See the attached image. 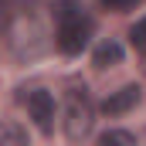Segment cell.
Here are the masks:
<instances>
[{"mask_svg":"<svg viewBox=\"0 0 146 146\" xmlns=\"http://www.w3.org/2000/svg\"><path fill=\"white\" fill-rule=\"evenodd\" d=\"M54 21H58V51L61 54H82L88 37H92V21L85 17V7L78 0H58Z\"/></svg>","mask_w":146,"mask_h":146,"instance_id":"cell-1","label":"cell"},{"mask_svg":"<svg viewBox=\"0 0 146 146\" xmlns=\"http://www.w3.org/2000/svg\"><path fill=\"white\" fill-rule=\"evenodd\" d=\"M92 119H95V106H92V95L85 85H72L68 95H65V136L78 143L88 136L92 129Z\"/></svg>","mask_w":146,"mask_h":146,"instance_id":"cell-2","label":"cell"},{"mask_svg":"<svg viewBox=\"0 0 146 146\" xmlns=\"http://www.w3.org/2000/svg\"><path fill=\"white\" fill-rule=\"evenodd\" d=\"M27 112H31V119L37 122L41 133H51L54 129V99L44 88H37V92L27 95Z\"/></svg>","mask_w":146,"mask_h":146,"instance_id":"cell-3","label":"cell"},{"mask_svg":"<svg viewBox=\"0 0 146 146\" xmlns=\"http://www.w3.org/2000/svg\"><path fill=\"white\" fill-rule=\"evenodd\" d=\"M136 102H139V85H122L119 92H112L109 99L102 102V112L106 115H126Z\"/></svg>","mask_w":146,"mask_h":146,"instance_id":"cell-4","label":"cell"},{"mask_svg":"<svg viewBox=\"0 0 146 146\" xmlns=\"http://www.w3.org/2000/svg\"><path fill=\"white\" fill-rule=\"evenodd\" d=\"M92 65L95 68H112V65H122V44L119 41H102L99 48H95V54H92Z\"/></svg>","mask_w":146,"mask_h":146,"instance_id":"cell-5","label":"cell"},{"mask_svg":"<svg viewBox=\"0 0 146 146\" xmlns=\"http://www.w3.org/2000/svg\"><path fill=\"white\" fill-rule=\"evenodd\" d=\"M0 146H31V143L17 122H0Z\"/></svg>","mask_w":146,"mask_h":146,"instance_id":"cell-6","label":"cell"},{"mask_svg":"<svg viewBox=\"0 0 146 146\" xmlns=\"http://www.w3.org/2000/svg\"><path fill=\"white\" fill-rule=\"evenodd\" d=\"M99 146H136V136L129 129H106L99 136Z\"/></svg>","mask_w":146,"mask_h":146,"instance_id":"cell-7","label":"cell"},{"mask_svg":"<svg viewBox=\"0 0 146 146\" xmlns=\"http://www.w3.org/2000/svg\"><path fill=\"white\" fill-rule=\"evenodd\" d=\"M129 41H133L136 48H146V17H139V21L129 27Z\"/></svg>","mask_w":146,"mask_h":146,"instance_id":"cell-8","label":"cell"},{"mask_svg":"<svg viewBox=\"0 0 146 146\" xmlns=\"http://www.w3.org/2000/svg\"><path fill=\"white\" fill-rule=\"evenodd\" d=\"M99 3H102V7H109V10H129L136 0H99Z\"/></svg>","mask_w":146,"mask_h":146,"instance_id":"cell-9","label":"cell"}]
</instances>
